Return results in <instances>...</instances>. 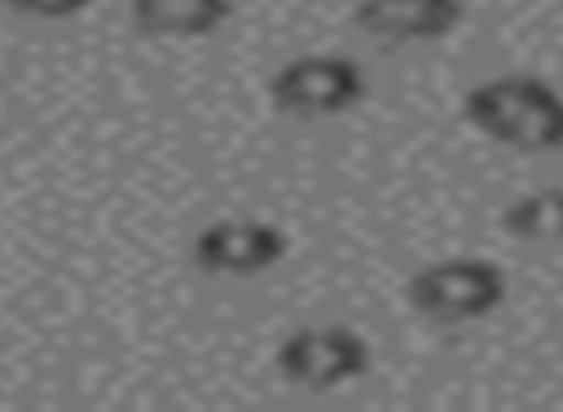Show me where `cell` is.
I'll return each mask as SVG.
<instances>
[{"instance_id":"obj_8","label":"cell","mask_w":563,"mask_h":412,"mask_svg":"<svg viewBox=\"0 0 563 412\" xmlns=\"http://www.w3.org/2000/svg\"><path fill=\"white\" fill-rule=\"evenodd\" d=\"M501 227L525 243H563V189L517 197L501 212Z\"/></svg>"},{"instance_id":"obj_4","label":"cell","mask_w":563,"mask_h":412,"mask_svg":"<svg viewBox=\"0 0 563 412\" xmlns=\"http://www.w3.org/2000/svg\"><path fill=\"white\" fill-rule=\"evenodd\" d=\"M278 370L306 389H336L371 370V343L344 324L301 327L278 343Z\"/></svg>"},{"instance_id":"obj_1","label":"cell","mask_w":563,"mask_h":412,"mask_svg":"<svg viewBox=\"0 0 563 412\" xmlns=\"http://www.w3.org/2000/svg\"><path fill=\"white\" fill-rule=\"evenodd\" d=\"M463 116L501 147L529 155L563 151V97L548 81L525 74L490 78L463 97Z\"/></svg>"},{"instance_id":"obj_3","label":"cell","mask_w":563,"mask_h":412,"mask_svg":"<svg viewBox=\"0 0 563 412\" xmlns=\"http://www.w3.org/2000/svg\"><path fill=\"white\" fill-rule=\"evenodd\" d=\"M363 97L367 78L344 55H301L271 78V101L294 116H340Z\"/></svg>"},{"instance_id":"obj_2","label":"cell","mask_w":563,"mask_h":412,"mask_svg":"<svg viewBox=\"0 0 563 412\" xmlns=\"http://www.w3.org/2000/svg\"><path fill=\"white\" fill-rule=\"evenodd\" d=\"M509 293V274L490 258H444L417 270L406 286V297L421 316L440 324H467L501 309Z\"/></svg>"},{"instance_id":"obj_5","label":"cell","mask_w":563,"mask_h":412,"mask_svg":"<svg viewBox=\"0 0 563 412\" xmlns=\"http://www.w3.org/2000/svg\"><path fill=\"white\" fill-rule=\"evenodd\" d=\"M194 263L209 274L251 278L290 255V235L271 220H217L194 240Z\"/></svg>"},{"instance_id":"obj_9","label":"cell","mask_w":563,"mask_h":412,"mask_svg":"<svg viewBox=\"0 0 563 412\" xmlns=\"http://www.w3.org/2000/svg\"><path fill=\"white\" fill-rule=\"evenodd\" d=\"M9 9L24 12V16H40V20H70L93 4V0H4Z\"/></svg>"},{"instance_id":"obj_7","label":"cell","mask_w":563,"mask_h":412,"mask_svg":"<svg viewBox=\"0 0 563 412\" xmlns=\"http://www.w3.org/2000/svg\"><path fill=\"white\" fill-rule=\"evenodd\" d=\"M235 16V0H132V24L155 40H201Z\"/></svg>"},{"instance_id":"obj_6","label":"cell","mask_w":563,"mask_h":412,"mask_svg":"<svg viewBox=\"0 0 563 412\" xmlns=\"http://www.w3.org/2000/svg\"><path fill=\"white\" fill-rule=\"evenodd\" d=\"M467 16L463 0H360L355 27L390 43H432L452 35Z\"/></svg>"}]
</instances>
